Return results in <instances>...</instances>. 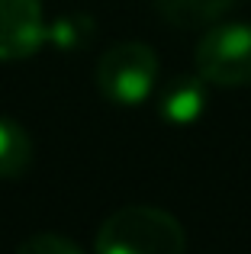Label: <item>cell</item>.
<instances>
[{"label":"cell","mask_w":251,"mask_h":254,"mask_svg":"<svg viewBox=\"0 0 251 254\" xmlns=\"http://www.w3.org/2000/svg\"><path fill=\"white\" fill-rule=\"evenodd\" d=\"M155 6L171 26L203 29V26L222 19V13L232 6V0H155Z\"/></svg>","instance_id":"obj_7"},{"label":"cell","mask_w":251,"mask_h":254,"mask_svg":"<svg viewBox=\"0 0 251 254\" xmlns=\"http://www.w3.org/2000/svg\"><path fill=\"white\" fill-rule=\"evenodd\" d=\"M32 164V138L16 119L0 116V180L26 177Z\"/></svg>","instance_id":"obj_6"},{"label":"cell","mask_w":251,"mask_h":254,"mask_svg":"<svg viewBox=\"0 0 251 254\" xmlns=\"http://www.w3.org/2000/svg\"><path fill=\"white\" fill-rule=\"evenodd\" d=\"M187 235L168 209L132 203L103 219L94 254H184Z\"/></svg>","instance_id":"obj_1"},{"label":"cell","mask_w":251,"mask_h":254,"mask_svg":"<svg viewBox=\"0 0 251 254\" xmlns=\"http://www.w3.org/2000/svg\"><path fill=\"white\" fill-rule=\"evenodd\" d=\"M49 42L42 0H0V62H23Z\"/></svg>","instance_id":"obj_4"},{"label":"cell","mask_w":251,"mask_h":254,"mask_svg":"<svg viewBox=\"0 0 251 254\" xmlns=\"http://www.w3.org/2000/svg\"><path fill=\"white\" fill-rule=\"evenodd\" d=\"M158 84V55L151 45L129 39L113 42L97 62V90L107 103L142 106Z\"/></svg>","instance_id":"obj_2"},{"label":"cell","mask_w":251,"mask_h":254,"mask_svg":"<svg viewBox=\"0 0 251 254\" xmlns=\"http://www.w3.org/2000/svg\"><path fill=\"white\" fill-rule=\"evenodd\" d=\"M193 71L216 87L251 84V23L216 19L206 26L193 52Z\"/></svg>","instance_id":"obj_3"},{"label":"cell","mask_w":251,"mask_h":254,"mask_svg":"<svg viewBox=\"0 0 251 254\" xmlns=\"http://www.w3.org/2000/svg\"><path fill=\"white\" fill-rule=\"evenodd\" d=\"M16 254H87L77 242L64 235H55V232H36L29 235L23 245L16 248Z\"/></svg>","instance_id":"obj_8"},{"label":"cell","mask_w":251,"mask_h":254,"mask_svg":"<svg viewBox=\"0 0 251 254\" xmlns=\"http://www.w3.org/2000/svg\"><path fill=\"white\" fill-rule=\"evenodd\" d=\"M209 106V90L200 74L174 77L155 100V113L168 126H196Z\"/></svg>","instance_id":"obj_5"}]
</instances>
